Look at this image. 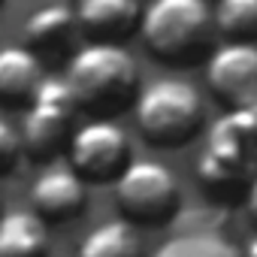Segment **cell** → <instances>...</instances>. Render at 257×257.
<instances>
[{
    "label": "cell",
    "mask_w": 257,
    "mask_h": 257,
    "mask_svg": "<svg viewBox=\"0 0 257 257\" xmlns=\"http://www.w3.org/2000/svg\"><path fill=\"white\" fill-rule=\"evenodd\" d=\"M64 85L73 94L79 112L94 121H109L124 109L137 106L143 91L140 67L124 46H82L67 61Z\"/></svg>",
    "instance_id": "obj_1"
},
{
    "label": "cell",
    "mask_w": 257,
    "mask_h": 257,
    "mask_svg": "<svg viewBox=\"0 0 257 257\" xmlns=\"http://www.w3.org/2000/svg\"><path fill=\"white\" fill-rule=\"evenodd\" d=\"M194 176L209 200H242L257 176V103L227 112L212 131Z\"/></svg>",
    "instance_id": "obj_2"
},
{
    "label": "cell",
    "mask_w": 257,
    "mask_h": 257,
    "mask_svg": "<svg viewBox=\"0 0 257 257\" xmlns=\"http://www.w3.org/2000/svg\"><path fill=\"white\" fill-rule=\"evenodd\" d=\"M140 37L146 52L170 67H188L215 52V19L203 0H155L143 7Z\"/></svg>",
    "instance_id": "obj_3"
},
{
    "label": "cell",
    "mask_w": 257,
    "mask_h": 257,
    "mask_svg": "<svg viewBox=\"0 0 257 257\" xmlns=\"http://www.w3.org/2000/svg\"><path fill=\"white\" fill-rule=\"evenodd\" d=\"M140 137L155 149H182L206 124V106L200 91L185 79H158L137 97Z\"/></svg>",
    "instance_id": "obj_4"
},
{
    "label": "cell",
    "mask_w": 257,
    "mask_h": 257,
    "mask_svg": "<svg viewBox=\"0 0 257 257\" xmlns=\"http://www.w3.org/2000/svg\"><path fill=\"white\" fill-rule=\"evenodd\" d=\"M112 194L131 227H164L182 209V185L161 161H134L115 179Z\"/></svg>",
    "instance_id": "obj_5"
},
{
    "label": "cell",
    "mask_w": 257,
    "mask_h": 257,
    "mask_svg": "<svg viewBox=\"0 0 257 257\" xmlns=\"http://www.w3.org/2000/svg\"><path fill=\"white\" fill-rule=\"evenodd\" d=\"M76 103L64 79H49L40 85L37 97L31 100L25 112V124L19 131L22 155H28L37 164L55 161L61 152H67L73 134H76Z\"/></svg>",
    "instance_id": "obj_6"
},
{
    "label": "cell",
    "mask_w": 257,
    "mask_h": 257,
    "mask_svg": "<svg viewBox=\"0 0 257 257\" xmlns=\"http://www.w3.org/2000/svg\"><path fill=\"white\" fill-rule=\"evenodd\" d=\"M70 170L85 185H106L134 164V149L115 121H88L76 127V134L67 146Z\"/></svg>",
    "instance_id": "obj_7"
},
{
    "label": "cell",
    "mask_w": 257,
    "mask_h": 257,
    "mask_svg": "<svg viewBox=\"0 0 257 257\" xmlns=\"http://www.w3.org/2000/svg\"><path fill=\"white\" fill-rule=\"evenodd\" d=\"M206 85L227 112L257 103V46L221 43L206 58Z\"/></svg>",
    "instance_id": "obj_8"
},
{
    "label": "cell",
    "mask_w": 257,
    "mask_h": 257,
    "mask_svg": "<svg viewBox=\"0 0 257 257\" xmlns=\"http://www.w3.org/2000/svg\"><path fill=\"white\" fill-rule=\"evenodd\" d=\"M79 25L76 10L64 4H46L25 19V49L40 64L70 61L76 55Z\"/></svg>",
    "instance_id": "obj_9"
},
{
    "label": "cell",
    "mask_w": 257,
    "mask_h": 257,
    "mask_svg": "<svg viewBox=\"0 0 257 257\" xmlns=\"http://www.w3.org/2000/svg\"><path fill=\"white\" fill-rule=\"evenodd\" d=\"M143 4L137 0H82L76 7L79 34L94 46H121L140 31Z\"/></svg>",
    "instance_id": "obj_10"
},
{
    "label": "cell",
    "mask_w": 257,
    "mask_h": 257,
    "mask_svg": "<svg viewBox=\"0 0 257 257\" xmlns=\"http://www.w3.org/2000/svg\"><path fill=\"white\" fill-rule=\"evenodd\" d=\"M88 203V185L73 170H46L31 188V212L46 224H64L82 215Z\"/></svg>",
    "instance_id": "obj_11"
},
{
    "label": "cell",
    "mask_w": 257,
    "mask_h": 257,
    "mask_svg": "<svg viewBox=\"0 0 257 257\" xmlns=\"http://www.w3.org/2000/svg\"><path fill=\"white\" fill-rule=\"evenodd\" d=\"M43 82V64L25 46H0V106L28 109Z\"/></svg>",
    "instance_id": "obj_12"
},
{
    "label": "cell",
    "mask_w": 257,
    "mask_h": 257,
    "mask_svg": "<svg viewBox=\"0 0 257 257\" xmlns=\"http://www.w3.org/2000/svg\"><path fill=\"white\" fill-rule=\"evenodd\" d=\"M0 257H49V224L31 209L0 215Z\"/></svg>",
    "instance_id": "obj_13"
},
{
    "label": "cell",
    "mask_w": 257,
    "mask_h": 257,
    "mask_svg": "<svg viewBox=\"0 0 257 257\" xmlns=\"http://www.w3.org/2000/svg\"><path fill=\"white\" fill-rule=\"evenodd\" d=\"M79 257H146V248L137 227L127 221H106L82 239Z\"/></svg>",
    "instance_id": "obj_14"
},
{
    "label": "cell",
    "mask_w": 257,
    "mask_h": 257,
    "mask_svg": "<svg viewBox=\"0 0 257 257\" xmlns=\"http://www.w3.org/2000/svg\"><path fill=\"white\" fill-rule=\"evenodd\" d=\"M152 257H242V251L218 230H188L164 242Z\"/></svg>",
    "instance_id": "obj_15"
},
{
    "label": "cell",
    "mask_w": 257,
    "mask_h": 257,
    "mask_svg": "<svg viewBox=\"0 0 257 257\" xmlns=\"http://www.w3.org/2000/svg\"><path fill=\"white\" fill-rule=\"evenodd\" d=\"M215 31L227 43H257V0H221L212 10Z\"/></svg>",
    "instance_id": "obj_16"
},
{
    "label": "cell",
    "mask_w": 257,
    "mask_h": 257,
    "mask_svg": "<svg viewBox=\"0 0 257 257\" xmlns=\"http://www.w3.org/2000/svg\"><path fill=\"white\" fill-rule=\"evenodd\" d=\"M22 140H19V131L0 118V179H7L16 173V167L22 164Z\"/></svg>",
    "instance_id": "obj_17"
},
{
    "label": "cell",
    "mask_w": 257,
    "mask_h": 257,
    "mask_svg": "<svg viewBox=\"0 0 257 257\" xmlns=\"http://www.w3.org/2000/svg\"><path fill=\"white\" fill-rule=\"evenodd\" d=\"M245 215H248V224L254 227V233H257V176H254V182L248 185V191H245Z\"/></svg>",
    "instance_id": "obj_18"
},
{
    "label": "cell",
    "mask_w": 257,
    "mask_h": 257,
    "mask_svg": "<svg viewBox=\"0 0 257 257\" xmlns=\"http://www.w3.org/2000/svg\"><path fill=\"white\" fill-rule=\"evenodd\" d=\"M242 257H257V233L248 239V245H245V251H242Z\"/></svg>",
    "instance_id": "obj_19"
},
{
    "label": "cell",
    "mask_w": 257,
    "mask_h": 257,
    "mask_svg": "<svg viewBox=\"0 0 257 257\" xmlns=\"http://www.w3.org/2000/svg\"><path fill=\"white\" fill-rule=\"evenodd\" d=\"M0 215H4V209H0Z\"/></svg>",
    "instance_id": "obj_20"
},
{
    "label": "cell",
    "mask_w": 257,
    "mask_h": 257,
    "mask_svg": "<svg viewBox=\"0 0 257 257\" xmlns=\"http://www.w3.org/2000/svg\"><path fill=\"white\" fill-rule=\"evenodd\" d=\"M49 257H52V254H49Z\"/></svg>",
    "instance_id": "obj_21"
}]
</instances>
